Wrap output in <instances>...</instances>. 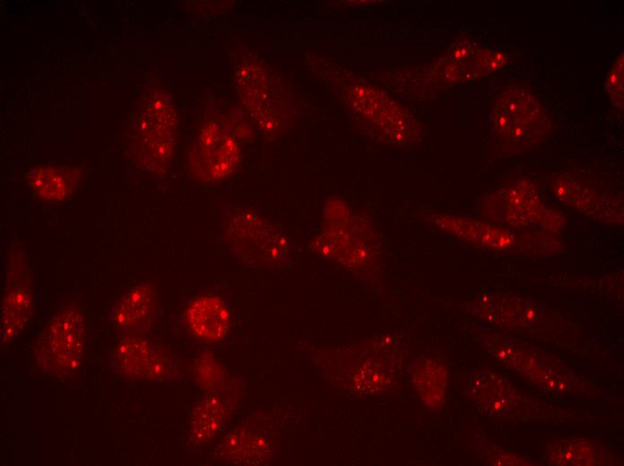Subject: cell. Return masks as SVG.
Masks as SVG:
<instances>
[{
	"mask_svg": "<svg viewBox=\"0 0 624 466\" xmlns=\"http://www.w3.org/2000/svg\"><path fill=\"white\" fill-rule=\"evenodd\" d=\"M236 81L240 98L259 128L273 133L277 117L271 104L275 96L266 70L258 63L244 61L238 67Z\"/></svg>",
	"mask_w": 624,
	"mask_h": 466,
	"instance_id": "9c48e42d",
	"label": "cell"
},
{
	"mask_svg": "<svg viewBox=\"0 0 624 466\" xmlns=\"http://www.w3.org/2000/svg\"><path fill=\"white\" fill-rule=\"evenodd\" d=\"M191 176L213 185L227 179L241 162L238 139L226 123L209 119L199 127L188 155Z\"/></svg>",
	"mask_w": 624,
	"mask_h": 466,
	"instance_id": "277c9868",
	"label": "cell"
},
{
	"mask_svg": "<svg viewBox=\"0 0 624 466\" xmlns=\"http://www.w3.org/2000/svg\"><path fill=\"white\" fill-rule=\"evenodd\" d=\"M503 210L496 211L498 221H503L515 227L518 226L551 230L557 229L560 218L555 212L541 204L534 191L525 186L512 187L501 196Z\"/></svg>",
	"mask_w": 624,
	"mask_h": 466,
	"instance_id": "8fae6325",
	"label": "cell"
},
{
	"mask_svg": "<svg viewBox=\"0 0 624 466\" xmlns=\"http://www.w3.org/2000/svg\"><path fill=\"white\" fill-rule=\"evenodd\" d=\"M34 313L32 285L22 245L13 241L1 310V344L11 342Z\"/></svg>",
	"mask_w": 624,
	"mask_h": 466,
	"instance_id": "8992f818",
	"label": "cell"
},
{
	"mask_svg": "<svg viewBox=\"0 0 624 466\" xmlns=\"http://www.w3.org/2000/svg\"><path fill=\"white\" fill-rule=\"evenodd\" d=\"M110 367L120 375L143 379H167L174 367L170 358L143 334H127L114 347Z\"/></svg>",
	"mask_w": 624,
	"mask_h": 466,
	"instance_id": "52a82bcc",
	"label": "cell"
},
{
	"mask_svg": "<svg viewBox=\"0 0 624 466\" xmlns=\"http://www.w3.org/2000/svg\"><path fill=\"white\" fill-rule=\"evenodd\" d=\"M81 180V170L67 166L39 164L27 173L30 190L47 202H62L70 198Z\"/></svg>",
	"mask_w": 624,
	"mask_h": 466,
	"instance_id": "7c38bea8",
	"label": "cell"
},
{
	"mask_svg": "<svg viewBox=\"0 0 624 466\" xmlns=\"http://www.w3.org/2000/svg\"><path fill=\"white\" fill-rule=\"evenodd\" d=\"M607 91L612 103L623 108V55L616 59L606 80Z\"/></svg>",
	"mask_w": 624,
	"mask_h": 466,
	"instance_id": "e0dca14e",
	"label": "cell"
},
{
	"mask_svg": "<svg viewBox=\"0 0 624 466\" xmlns=\"http://www.w3.org/2000/svg\"><path fill=\"white\" fill-rule=\"evenodd\" d=\"M178 117L169 95L149 91L139 104L129 134V154L141 168L160 174L174 155Z\"/></svg>",
	"mask_w": 624,
	"mask_h": 466,
	"instance_id": "6da1fadb",
	"label": "cell"
},
{
	"mask_svg": "<svg viewBox=\"0 0 624 466\" xmlns=\"http://www.w3.org/2000/svg\"><path fill=\"white\" fill-rule=\"evenodd\" d=\"M228 413L224 400L217 394H210L194 410L188 439L198 445L214 437L220 431Z\"/></svg>",
	"mask_w": 624,
	"mask_h": 466,
	"instance_id": "9a60e30c",
	"label": "cell"
},
{
	"mask_svg": "<svg viewBox=\"0 0 624 466\" xmlns=\"http://www.w3.org/2000/svg\"><path fill=\"white\" fill-rule=\"evenodd\" d=\"M409 372L422 401L431 409L442 406L446 386L444 364L439 359L422 356L413 362Z\"/></svg>",
	"mask_w": 624,
	"mask_h": 466,
	"instance_id": "4fadbf2b",
	"label": "cell"
},
{
	"mask_svg": "<svg viewBox=\"0 0 624 466\" xmlns=\"http://www.w3.org/2000/svg\"><path fill=\"white\" fill-rule=\"evenodd\" d=\"M185 323L189 332L207 343L221 341L230 328V314L222 299L212 295L194 298L185 310Z\"/></svg>",
	"mask_w": 624,
	"mask_h": 466,
	"instance_id": "30bf717a",
	"label": "cell"
},
{
	"mask_svg": "<svg viewBox=\"0 0 624 466\" xmlns=\"http://www.w3.org/2000/svg\"><path fill=\"white\" fill-rule=\"evenodd\" d=\"M547 119L536 97L524 87H512L496 100L492 124L512 147L527 148L542 138Z\"/></svg>",
	"mask_w": 624,
	"mask_h": 466,
	"instance_id": "5b68a950",
	"label": "cell"
},
{
	"mask_svg": "<svg viewBox=\"0 0 624 466\" xmlns=\"http://www.w3.org/2000/svg\"><path fill=\"white\" fill-rule=\"evenodd\" d=\"M85 337L82 311L74 304L61 306L37 341L38 368L58 378L76 373L84 362Z\"/></svg>",
	"mask_w": 624,
	"mask_h": 466,
	"instance_id": "3957f363",
	"label": "cell"
},
{
	"mask_svg": "<svg viewBox=\"0 0 624 466\" xmlns=\"http://www.w3.org/2000/svg\"><path fill=\"white\" fill-rule=\"evenodd\" d=\"M486 375L489 381L488 384H485L481 375L480 376L483 382L476 381L473 383L476 385V389L472 391L474 394V399L476 401H481L490 413L506 414L515 402L505 400V398L516 401L513 392L508 390V386L500 391L507 383L502 382L498 375H490L491 383H490L489 375Z\"/></svg>",
	"mask_w": 624,
	"mask_h": 466,
	"instance_id": "2e32d148",
	"label": "cell"
},
{
	"mask_svg": "<svg viewBox=\"0 0 624 466\" xmlns=\"http://www.w3.org/2000/svg\"><path fill=\"white\" fill-rule=\"evenodd\" d=\"M158 295L154 286L142 282L129 288L113 304L109 319L123 334H143L155 320Z\"/></svg>",
	"mask_w": 624,
	"mask_h": 466,
	"instance_id": "ba28073f",
	"label": "cell"
},
{
	"mask_svg": "<svg viewBox=\"0 0 624 466\" xmlns=\"http://www.w3.org/2000/svg\"><path fill=\"white\" fill-rule=\"evenodd\" d=\"M221 242L240 263L267 266L284 263L290 239L270 220L248 209H236L223 220Z\"/></svg>",
	"mask_w": 624,
	"mask_h": 466,
	"instance_id": "7a4b0ae2",
	"label": "cell"
},
{
	"mask_svg": "<svg viewBox=\"0 0 624 466\" xmlns=\"http://www.w3.org/2000/svg\"><path fill=\"white\" fill-rule=\"evenodd\" d=\"M218 448L220 459L234 464H259L270 453L265 439L243 429L231 431Z\"/></svg>",
	"mask_w": 624,
	"mask_h": 466,
	"instance_id": "5bb4252c",
	"label": "cell"
}]
</instances>
